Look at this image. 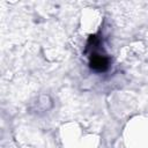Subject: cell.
<instances>
[{"mask_svg": "<svg viewBox=\"0 0 148 148\" xmlns=\"http://www.w3.org/2000/svg\"><path fill=\"white\" fill-rule=\"evenodd\" d=\"M90 42L91 38H89ZM88 47H92V52L90 53V67L96 71V72H104L108 69L109 67V59L105 54H102L101 52H97L96 49H95V45H94V42H92V45L88 44Z\"/></svg>", "mask_w": 148, "mask_h": 148, "instance_id": "1", "label": "cell"}]
</instances>
